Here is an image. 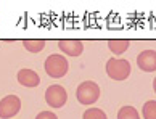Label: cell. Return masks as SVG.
<instances>
[{"label": "cell", "instance_id": "1", "mask_svg": "<svg viewBox=\"0 0 156 119\" xmlns=\"http://www.w3.org/2000/svg\"><path fill=\"white\" fill-rule=\"evenodd\" d=\"M44 68H45V72H47L50 77L60 79V77H63L68 72L69 63H68V60L63 55L53 53V55L47 56V60H45V63H44Z\"/></svg>", "mask_w": 156, "mask_h": 119}, {"label": "cell", "instance_id": "2", "mask_svg": "<svg viewBox=\"0 0 156 119\" xmlns=\"http://www.w3.org/2000/svg\"><path fill=\"white\" fill-rule=\"evenodd\" d=\"M76 98L80 105H94L100 98V87L94 81H84L76 90Z\"/></svg>", "mask_w": 156, "mask_h": 119}, {"label": "cell", "instance_id": "3", "mask_svg": "<svg viewBox=\"0 0 156 119\" xmlns=\"http://www.w3.org/2000/svg\"><path fill=\"white\" fill-rule=\"evenodd\" d=\"M106 74L113 81H126L130 76V65L127 60L111 58L106 61Z\"/></svg>", "mask_w": 156, "mask_h": 119}, {"label": "cell", "instance_id": "4", "mask_svg": "<svg viewBox=\"0 0 156 119\" xmlns=\"http://www.w3.org/2000/svg\"><path fill=\"white\" fill-rule=\"evenodd\" d=\"M21 110V100L16 95H7L0 100V119H11Z\"/></svg>", "mask_w": 156, "mask_h": 119}, {"label": "cell", "instance_id": "5", "mask_svg": "<svg viewBox=\"0 0 156 119\" xmlns=\"http://www.w3.org/2000/svg\"><path fill=\"white\" fill-rule=\"evenodd\" d=\"M45 101L51 108H61L68 101V92L61 86H50L45 90Z\"/></svg>", "mask_w": 156, "mask_h": 119}, {"label": "cell", "instance_id": "6", "mask_svg": "<svg viewBox=\"0 0 156 119\" xmlns=\"http://www.w3.org/2000/svg\"><path fill=\"white\" fill-rule=\"evenodd\" d=\"M137 66L145 72L156 71V52L154 50H143L137 56Z\"/></svg>", "mask_w": 156, "mask_h": 119}, {"label": "cell", "instance_id": "7", "mask_svg": "<svg viewBox=\"0 0 156 119\" xmlns=\"http://www.w3.org/2000/svg\"><path fill=\"white\" fill-rule=\"evenodd\" d=\"M58 47L68 56H79L84 52V44L77 39H63L58 42Z\"/></svg>", "mask_w": 156, "mask_h": 119}, {"label": "cell", "instance_id": "8", "mask_svg": "<svg viewBox=\"0 0 156 119\" xmlns=\"http://www.w3.org/2000/svg\"><path fill=\"white\" fill-rule=\"evenodd\" d=\"M18 82L24 87H37L40 84V77L36 71L24 68V69H21L18 72Z\"/></svg>", "mask_w": 156, "mask_h": 119}, {"label": "cell", "instance_id": "9", "mask_svg": "<svg viewBox=\"0 0 156 119\" xmlns=\"http://www.w3.org/2000/svg\"><path fill=\"white\" fill-rule=\"evenodd\" d=\"M129 45L130 42L127 39H111V40H108V47L114 55H122L124 52H127Z\"/></svg>", "mask_w": 156, "mask_h": 119}, {"label": "cell", "instance_id": "10", "mask_svg": "<svg viewBox=\"0 0 156 119\" xmlns=\"http://www.w3.org/2000/svg\"><path fill=\"white\" fill-rule=\"evenodd\" d=\"M23 45L27 52L31 53H39L45 48V40L44 39H24L23 40Z\"/></svg>", "mask_w": 156, "mask_h": 119}, {"label": "cell", "instance_id": "11", "mask_svg": "<svg viewBox=\"0 0 156 119\" xmlns=\"http://www.w3.org/2000/svg\"><path fill=\"white\" fill-rule=\"evenodd\" d=\"M118 119H140V114L134 106H122L118 111Z\"/></svg>", "mask_w": 156, "mask_h": 119}, {"label": "cell", "instance_id": "12", "mask_svg": "<svg viewBox=\"0 0 156 119\" xmlns=\"http://www.w3.org/2000/svg\"><path fill=\"white\" fill-rule=\"evenodd\" d=\"M142 114H143V119H156V101L154 100H150L143 105Z\"/></svg>", "mask_w": 156, "mask_h": 119}, {"label": "cell", "instance_id": "13", "mask_svg": "<svg viewBox=\"0 0 156 119\" xmlns=\"http://www.w3.org/2000/svg\"><path fill=\"white\" fill-rule=\"evenodd\" d=\"M82 119H108V116L100 108H89L87 111H84Z\"/></svg>", "mask_w": 156, "mask_h": 119}, {"label": "cell", "instance_id": "14", "mask_svg": "<svg viewBox=\"0 0 156 119\" xmlns=\"http://www.w3.org/2000/svg\"><path fill=\"white\" fill-rule=\"evenodd\" d=\"M36 119H58V117H56V114L51 111H40L36 116Z\"/></svg>", "mask_w": 156, "mask_h": 119}, {"label": "cell", "instance_id": "15", "mask_svg": "<svg viewBox=\"0 0 156 119\" xmlns=\"http://www.w3.org/2000/svg\"><path fill=\"white\" fill-rule=\"evenodd\" d=\"M153 89H154V92H156V77H154V81H153Z\"/></svg>", "mask_w": 156, "mask_h": 119}]
</instances>
